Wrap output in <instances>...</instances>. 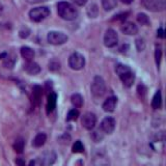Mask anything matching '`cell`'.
<instances>
[{
	"label": "cell",
	"instance_id": "cell-1",
	"mask_svg": "<svg viewBox=\"0 0 166 166\" xmlns=\"http://www.w3.org/2000/svg\"><path fill=\"white\" fill-rule=\"evenodd\" d=\"M57 14L61 19L66 21H73L78 17V12L74 7V5H72L70 2H67V1L58 2Z\"/></svg>",
	"mask_w": 166,
	"mask_h": 166
},
{
	"label": "cell",
	"instance_id": "cell-2",
	"mask_svg": "<svg viewBox=\"0 0 166 166\" xmlns=\"http://www.w3.org/2000/svg\"><path fill=\"white\" fill-rule=\"evenodd\" d=\"M90 91L93 96L99 98L102 97L106 91V84L104 79L101 76H95L90 85Z\"/></svg>",
	"mask_w": 166,
	"mask_h": 166
},
{
	"label": "cell",
	"instance_id": "cell-3",
	"mask_svg": "<svg viewBox=\"0 0 166 166\" xmlns=\"http://www.w3.org/2000/svg\"><path fill=\"white\" fill-rule=\"evenodd\" d=\"M29 19L33 22H42L50 15V10L47 7H39L29 12Z\"/></svg>",
	"mask_w": 166,
	"mask_h": 166
},
{
	"label": "cell",
	"instance_id": "cell-4",
	"mask_svg": "<svg viewBox=\"0 0 166 166\" xmlns=\"http://www.w3.org/2000/svg\"><path fill=\"white\" fill-rule=\"evenodd\" d=\"M93 166H110V161L104 150L98 149L93 154Z\"/></svg>",
	"mask_w": 166,
	"mask_h": 166
},
{
	"label": "cell",
	"instance_id": "cell-5",
	"mask_svg": "<svg viewBox=\"0 0 166 166\" xmlns=\"http://www.w3.org/2000/svg\"><path fill=\"white\" fill-rule=\"evenodd\" d=\"M69 66L72 70L80 71L85 66V58L79 52H74L69 57Z\"/></svg>",
	"mask_w": 166,
	"mask_h": 166
},
{
	"label": "cell",
	"instance_id": "cell-6",
	"mask_svg": "<svg viewBox=\"0 0 166 166\" xmlns=\"http://www.w3.org/2000/svg\"><path fill=\"white\" fill-rule=\"evenodd\" d=\"M47 39H48L49 44L54 45V46H60V45L66 44L69 38H67V35H64L63 32L50 31L47 35Z\"/></svg>",
	"mask_w": 166,
	"mask_h": 166
},
{
	"label": "cell",
	"instance_id": "cell-7",
	"mask_svg": "<svg viewBox=\"0 0 166 166\" xmlns=\"http://www.w3.org/2000/svg\"><path fill=\"white\" fill-rule=\"evenodd\" d=\"M141 2L146 10L154 13L164 11L166 7V0H141Z\"/></svg>",
	"mask_w": 166,
	"mask_h": 166
},
{
	"label": "cell",
	"instance_id": "cell-8",
	"mask_svg": "<svg viewBox=\"0 0 166 166\" xmlns=\"http://www.w3.org/2000/svg\"><path fill=\"white\" fill-rule=\"evenodd\" d=\"M56 159L57 155L54 150H46L39 158V166H52L56 162Z\"/></svg>",
	"mask_w": 166,
	"mask_h": 166
},
{
	"label": "cell",
	"instance_id": "cell-9",
	"mask_svg": "<svg viewBox=\"0 0 166 166\" xmlns=\"http://www.w3.org/2000/svg\"><path fill=\"white\" fill-rule=\"evenodd\" d=\"M104 45L106 46L107 48H113L118 45V33H116L114 30L109 28L106 30L105 35H104Z\"/></svg>",
	"mask_w": 166,
	"mask_h": 166
},
{
	"label": "cell",
	"instance_id": "cell-10",
	"mask_svg": "<svg viewBox=\"0 0 166 166\" xmlns=\"http://www.w3.org/2000/svg\"><path fill=\"white\" fill-rule=\"evenodd\" d=\"M81 124L86 130H93L96 127L97 124V118L93 112H86L84 113L81 118Z\"/></svg>",
	"mask_w": 166,
	"mask_h": 166
},
{
	"label": "cell",
	"instance_id": "cell-11",
	"mask_svg": "<svg viewBox=\"0 0 166 166\" xmlns=\"http://www.w3.org/2000/svg\"><path fill=\"white\" fill-rule=\"evenodd\" d=\"M116 122L112 116H106L103 118L102 122H101V130L106 134H111L113 133L115 129Z\"/></svg>",
	"mask_w": 166,
	"mask_h": 166
},
{
	"label": "cell",
	"instance_id": "cell-12",
	"mask_svg": "<svg viewBox=\"0 0 166 166\" xmlns=\"http://www.w3.org/2000/svg\"><path fill=\"white\" fill-rule=\"evenodd\" d=\"M121 30L122 33H125V35H135L138 33L137 25L134 24L133 22H129V21L122 22L121 26Z\"/></svg>",
	"mask_w": 166,
	"mask_h": 166
},
{
	"label": "cell",
	"instance_id": "cell-13",
	"mask_svg": "<svg viewBox=\"0 0 166 166\" xmlns=\"http://www.w3.org/2000/svg\"><path fill=\"white\" fill-rule=\"evenodd\" d=\"M119 78H121L122 84H124L126 87H131L135 81V75H134V73L132 72V70H129L126 73L119 75Z\"/></svg>",
	"mask_w": 166,
	"mask_h": 166
},
{
	"label": "cell",
	"instance_id": "cell-14",
	"mask_svg": "<svg viewBox=\"0 0 166 166\" xmlns=\"http://www.w3.org/2000/svg\"><path fill=\"white\" fill-rule=\"evenodd\" d=\"M116 104H118V99L115 97H109L108 99L105 100V102L103 103L102 108L104 111L106 112H112L114 111Z\"/></svg>",
	"mask_w": 166,
	"mask_h": 166
},
{
	"label": "cell",
	"instance_id": "cell-15",
	"mask_svg": "<svg viewBox=\"0 0 166 166\" xmlns=\"http://www.w3.org/2000/svg\"><path fill=\"white\" fill-rule=\"evenodd\" d=\"M43 97V90L39 85H35L32 90V103L33 105L39 106L42 102Z\"/></svg>",
	"mask_w": 166,
	"mask_h": 166
},
{
	"label": "cell",
	"instance_id": "cell-16",
	"mask_svg": "<svg viewBox=\"0 0 166 166\" xmlns=\"http://www.w3.org/2000/svg\"><path fill=\"white\" fill-rule=\"evenodd\" d=\"M24 70L28 74H30V75H38V74L41 72V67L36 62L31 60V61H27V62L24 64Z\"/></svg>",
	"mask_w": 166,
	"mask_h": 166
},
{
	"label": "cell",
	"instance_id": "cell-17",
	"mask_svg": "<svg viewBox=\"0 0 166 166\" xmlns=\"http://www.w3.org/2000/svg\"><path fill=\"white\" fill-rule=\"evenodd\" d=\"M56 101H57V96L55 93H50L48 96V100H47V113L50 114V113L53 111L56 107Z\"/></svg>",
	"mask_w": 166,
	"mask_h": 166
},
{
	"label": "cell",
	"instance_id": "cell-18",
	"mask_svg": "<svg viewBox=\"0 0 166 166\" xmlns=\"http://www.w3.org/2000/svg\"><path fill=\"white\" fill-rule=\"evenodd\" d=\"M20 53H21V56L27 61H31L35 58V51L30 47H27V46H24V47L21 48Z\"/></svg>",
	"mask_w": 166,
	"mask_h": 166
},
{
	"label": "cell",
	"instance_id": "cell-19",
	"mask_svg": "<svg viewBox=\"0 0 166 166\" xmlns=\"http://www.w3.org/2000/svg\"><path fill=\"white\" fill-rule=\"evenodd\" d=\"M46 140H47V135L45 133H39L33 138L32 145L35 147H42L46 143Z\"/></svg>",
	"mask_w": 166,
	"mask_h": 166
},
{
	"label": "cell",
	"instance_id": "cell-20",
	"mask_svg": "<svg viewBox=\"0 0 166 166\" xmlns=\"http://www.w3.org/2000/svg\"><path fill=\"white\" fill-rule=\"evenodd\" d=\"M71 102H72L73 106L76 107V108H81L83 106V97L80 94H74L72 97H71Z\"/></svg>",
	"mask_w": 166,
	"mask_h": 166
},
{
	"label": "cell",
	"instance_id": "cell-21",
	"mask_svg": "<svg viewBox=\"0 0 166 166\" xmlns=\"http://www.w3.org/2000/svg\"><path fill=\"white\" fill-rule=\"evenodd\" d=\"M162 105V95L161 91L157 90V93L155 94V96L153 98L152 101V107L154 109H159Z\"/></svg>",
	"mask_w": 166,
	"mask_h": 166
},
{
	"label": "cell",
	"instance_id": "cell-22",
	"mask_svg": "<svg viewBox=\"0 0 166 166\" xmlns=\"http://www.w3.org/2000/svg\"><path fill=\"white\" fill-rule=\"evenodd\" d=\"M101 3L105 11H112L118 5V0H101Z\"/></svg>",
	"mask_w": 166,
	"mask_h": 166
},
{
	"label": "cell",
	"instance_id": "cell-23",
	"mask_svg": "<svg viewBox=\"0 0 166 166\" xmlns=\"http://www.w3.org/2000/svg\"><path fill=\"white\" fill-rule=\"evenodd\" d=\"M24 146H25V141H24L23 138H18V139H16L14 142V145H13L14 150L19 154L23 153Z\"/></svg>",
	"mask_w": 166,
	"mask_h": 166
},
{
	"label": "cell",
	"instance_id": "cell-24",
	"mask_svg": "<svg viewBox=\"0 0 166 166\" xmlns=\"http://www.w3.org/2000/svg\"><path fill=\"white\" fill-rule=\"evenodd\" d=\"M87 15L90 18H97L98 15H99V8H98L97 4H90V7H87Z\"/></svg>",
	"mask_w": 166,
	"mask_h": 166
},
{
	"label": "cell",
	"instance_id": "cell-25",
	"mask_svg": "<svg viewBox=\"0 0 166 166\" xmlns=\"http://www.w3.org/2000/svg\"><path fill=\"white\" fill-rule=\"evenodd\" d=\"M137 21L138 23L141 24L143 26H149L150 25V19L147 17V15L143 14V13H139L137 15Z\"/></svg>",
	"mask_w": 166,
	"mask_h": 166
},
{
	"label": "cell",
	"instance_id": "cell-26",
	"mask_svg": "<svg viewBox=\"0 0 166 166\" xmlns=\"http://www.w3.org/2000/svg\"><path fill=\"white\" fill-rule=\"evenodd\" d=\"M91 139H93L95 142H100L101 140H103L104 138V134L102 130H96L91 133Z\"/></svg>",
	"mask_w": 166,
	"mask_h": 166
},
{
	"label": "cell",
	"instance_id": "cell-27",
	"mask_svg": "<svg viewBox=\"0 0 166 166\" xmlns=\"http://www.w3.org/2000/svg\"><path fill=\"white\" fill-rule=\"evenodd\" d=\"M15 62H16V60H15L14 57H10V56H7L4 58L3 60V67L5 69H13L15 67Z\"/></svg>",
	"mask_w": 166,
	"mask_h": 166
},
{
	"label": "cell",
	"instance_id": "cell-28",
	"mask_svg": "<svg viewBox=\"0 0 166 166\" xmlns=\"http://www.w3.org/2000/svg\"><path fill=\"white\" fill-rule=\"evenodd\" d=\"M48 67H49V70L52 71V72H56V71L60 69V62L57 59H52L49 61Z\"/></svg>",
	"mask_w": 166,
	"mask_h": 166
},
{
	"label": "cell",
	"instance_id": "cell-29",
	"mask_svg": "<svg viewBox=\"0 0 166 166\" xmlns=\"http://www.w3.org/2000/svg\"><path fill=\"white\" fill-rule=\"evenodd\" d=\"M135 46H136V49L138 52H141L145 49V41L142 38H138L135 41Z\"/></svg>",
	"mask_w": 166,
	"mask_h": 166
},
{
	"label": "cell",
	"instance_id": "cell-30",
	"mask_svg": "<svg viewBox=\"0 0 166 166\" xmlns=\"http://www.w3.org/2000/svg\"><path fill=\"white\" fill-rule=\"evenodd\" d=\"M79 116V111L77 109H72L70 110L69 113H67V121L70 122V121H76L77 118H78Z\"/></svg>",
	"mask_w": 166,
	"mask_h": 166
},
{
	"label": "cell",
	"instance_id": "cell-31",
	"mask_svg": "<svg viewBox=\"0 0 166 166\" xmlns=\"http://www.w3.org/2000/svg\"><path fill=\"white\" fill-rule=\"evenodd\" d=\"M129 70H131V69L128 66H125V64L118 63V64H116V66H115V72H116V74H118V76L122 75V74L126 73Z\"/></svg>",
	"mask_w": 166,
	"mask_h": 166
},
{
	"label": "cell",
	"instance_id": "cell-32",
	"mask_svg": "<svg viewBox=\"0 0 166 166\" xmlns=\"http://www.w3.org/2000/svg\"><path fill=\"white\" fill-rule=\"evenodd\" d=\"M83 150H84V146H83L82 142L80 140H77L73 144V153H82Z\"/></svg>",
	"mask_w": 166,
	"mask_h": 166
},
{
	"label": "cell",
	"instance_id": "cell-33",
	"mask_svg": "<svg viewBox=\"0 0 166 166\" xmlns=\"http://www.w3.org/2000/svg\"><path fill=\"white\" fill-rule=\"evenodd\" d=\"M30 29L28 27H22L20 30H19V36L21 39H27L30 35Z\"/></svg>",
	"mask_w": 166,
	"mask_h": 166
},
{
	"label": "cell",
	"instance_id": "cell-34",
	"mask_svg": "<svg viewBox=\"0 0 166 166\" xmlns=\"http://www.w3.org/2000/svg\"><path fill=\"white\" fill-rule=\"evenodd\" d=\"M58 141H59V143H61V144H69L70 143V141H71V136L69 134H63V135H61V136H59L58 137V139H57Z\"/></svg>",
	"mask_w": 166,
	"mask_h": 166
},
{
	"label": "cell",
	"instance_id": "cell-35",
	"mask_svg": "<svg viewBox=\"0 0 166 166\" xmlns=\"http://www.w3.org/2000/svg\"><path fill=\"white\" fill-rule=\"evenodd\" d=\"M161 57H162V50L160 47H157L156 52H155V58H156V63L158 67L160 66V63H161Z\"/></svg>",
	"mask_w": 166,
	"mask_h": 166
},
{
	"label": "cell",
	"instance_id": "cell-36",
	"mask_svg": "<svg viewBox=\"0 0 166 166\" xmlns=\"http://www.w3.org/2000/svg\"><path fill=\"white\" fill-rule=\"evenodd\" d=\"M128 15H129V13H122V14L118 15V16H115L114 19H115V20H121V21H122V22H124L125 19L127 18Z\"/></svg>",
	"mask_w": 166,
	"mask_h": 166
},
{
	"label": "cell",
	"instance_id": "cell-37",
	"mask_svg": "<svg viewBox=\"0 0 166 166\" xmlns=\"http://www.w3.org/2000/svg\"><path fill=\"white\" fill-rule=\"evenodd\" d=\"M73 2L79 7H84L85 4L87 3V0H73Z\"/></svg>",
	"mask_w": 166,
	"mask_h": 166
},
{
	"label": "cell",
	"instance_id": "cell-38",
	"mask_svg": "<svg viewBox=\"0 0 166 166\" xmlns=\"http://www.w3.org/2000/svg\"><path fill=\"white\" fill-rule=\"evenodd\" d=\"M30 4H36V3H42V2H46L48 0H26Z\"/></svg>",
	"mask_w": 166,
	"mask_h": 166
},
{
	"label": "cell",
	"instance_id": "cell-39",
	"mask_svg": "<svg viewBox=\"0 0 166 166\" xmlns=\"http://www.w3.org/2000/svg\"><path fill=\"white\" fill-rule=\"evenodd\" d=\"M145 91H146V88L144 87L143 85H139V86H138V93H139L140 95L145 94Z\"/></svg>",
	"mask_w": 166,
	"mask_h": 166
},
{
	"label": "cell",
	"instance_id": "cell-40",
	"mask_svg": "<svg viewBox=\"0 0 166 166\" xmlns=\"http://www.w3.org/2000/svg\"><path fill=\"white\" fill-rule=\"evenodd\" d=\"M16 163H17L18 166H25V162H24V160L21 159V158H18L16 160Z\"/></svg>",
	"mask_w": 166,
	"mask_h": 166
},
{
	"label": "cell",
	"instance_id": "cell-41",
	"mask_svg": "<svg viewBox=\"0 0 166 166\" xmlns=\"http://www.w3.org/2000/svg\"><path fill=\"white\" fill-rule=\"evenodd\" d=\"M157 35H158L159 38L163 39V38H164V30H163L162 28H159L158 31H157Z\"/></svg>",
	"mask_w": 166,
	"mask_h": 166
},
{
	"label": "cell",
	"instance_id": "cell-42",
	"mask_svg": "<svg viewBox=\"0 0 166 166\" xmlns=\"http://www.w3.org/2000/svg\"><path fill=\"white\" fill-rule=\"evenodd\" d=\"M122 2H124V3H125V4H131V3H132V2H133V1H134V0H122Z\"/></svg>",
	"mask_w": 166,
	"mask_h": 166
},
{
	"label": "cell",
	"instance_id": "cell-43",
	"mask_svg": "<svg viewBox=\"0 0 166 166\" xmlns=\"http://www.w3.org/2000/svg\"><path fill=\"white\" fill-rule=\"evenodd\" d=\"M7 56V54L5 53V52H4V53H1V54H0V59H2V58H5Z\"/></svg>",
	"mask_w": 166,
	"mask_h": 166
},
{
	"label": "cell",
	"instance_id": "cell-44",
	"mask_svg": "<svg viewBox=\"0 0 166 166\" xmlns=\"http://www.w3.org/2000/svg\"><path fill=\"white\" fill-rule=\"evenodd\" d=\"M3 11H4L3 5H2V3H0V15H1L2 13H3Z\"/></svg>",
	"mask_w": 166,
	"mask_h": 166
},
{
	"label": "cell",
	"instance_id": "cell-45",
	"mask_svg": "<svg viewBox=\"0 0 166 166\" xmlns=\"http://www.w3.org/2000/svg\"><path fill=\"white\" fill-rule=\"evenodd\" d=\"M29 166H35V162H33V161H31V162H30Z\"/></svg>",
	"mask_w": 166,
	"mask_h": 166
}]
</instances>
